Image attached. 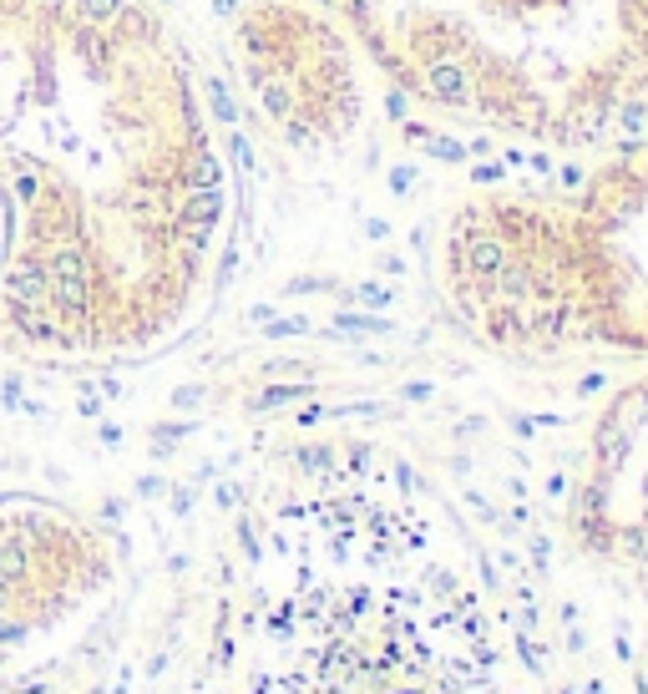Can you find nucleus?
Instances as JSON below:
<instances>
[{
  "instance_id": "5",
  "label": "nucleus",
  "mask_w": 648,
  "mask_h": 694,
  "mask_svg": "<svg viewBox=\"0 0 648 694\" xmlns=\"http://www.w3.org/2000/svg\"><path fill=\"white\" fill-rule=\"evenodd\" d=\"M233 66L254 112L294 147H335L365 117V56L330 0H243Z\"/></svg>"
},
{
  "instance_id": "1",
  "label": "nucleus",
  "mask_w": 648,
  "mask_h": 694,
  "mask_svg": "<svg viewBox=\"0 0 648 694\" xmlns=\"http://www.w3.org/2000/svg\"><path fill=\"white\" fill-rule=\"evenodd\" d=\"M233 168L157 0H0V340L127 360L218 289Z\"/></svg>"
},
{
  "instance_id": "3",
  "label": "nucleus",
  "mask_w": 648,
  "mask_h": 694,
  "mask_svg": "<svg viewBox=\"0 0 648 694\" xmlns=\"http://www.w3.org/2000/svg\"><path fill=\"white\" fill-rule=\"evenodd\" d=\"M441 289L502 355L648 360V132L557 188H476L441 228Z\"/></svg>"
},
{
  "instance_id": "6",
  "label": "nucleus",
  "mask_w": 648,
  "mask_h": 694,
  "mask_svg": "<svg viewBox=\"0 0 648 694\" xmlns=\"http://www.w3.org/2000/svg\"><path fill=\"white\" fill-rule=\"evenodd\" d=\"M112 578L102 532L81 517L0 497V674L26 669L41 644L81 624Z\"/></svg>"
},
{
  "instance_id": "7",
  "label": "nucleus",
  "mask_w": 648,
  "mask_h": 694,
  "mask_svg": "<svg viewBox=\"0 0 648 694\" xmlns=\"http://www.w3.org/2000/svg\"><path fill=\"white\" fill-rule=\"evenodd\" d=\"M578 532L598 558L648 578V375L618 391L593 431Z\"/></svg>"
},
{
  "instance_id": "4",
  "label": "nucleus",
  "mask_w": 648,
  "mask_h": 694,
  "mask_svg": "<svg viewBox=\"0 0 648 694\" xmlns=\"http://www.w3.org/2000/svg\"><path fill=\"white\" fill-rule=\"evenodd\" d=\"M284 588L254 624L243 694H537L497 624L436 568L345 553Z\"/></svg>"
},
{
  "instance_id": "2",
  "label": "nucleus",
  "mask_w": 648,
  "mask_h": 694,
  "mask_svg": "<svg viewBox=\"0 0 648 694\" xmlns=\"http://www.w3.org/2000/svg\"><path fill=\"white\" fill-rule=\"evenodd\" d=\"M411 107L547 152L648 132V0H330Z\"/></svg>"
}]
</instances>
